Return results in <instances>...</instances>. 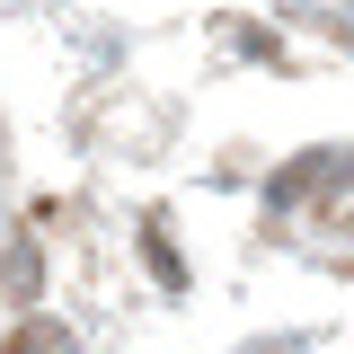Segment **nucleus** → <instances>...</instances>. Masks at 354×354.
<instances>
[{
	"label": "nucleus",
	"instance_id": "nucleus-1",
	"mask_svg": "<svg viewBox=\"0 0 354 354\" xmlns=\"http://www.w3.org/2000/svg\"><path fill=\"white\" fill-rule=\"evenodd\" d=\"M9 354H71V346H62V337H53V328H36V337H27V346H9Z\"/></svg>",
	"mask_w": 354,
	"mask_h": 354
}]
</instances>
